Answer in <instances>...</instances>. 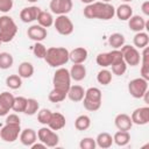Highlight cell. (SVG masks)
Wrapping results in <instances>:
<instances>
[{
  "mask_svg": "<svg viewBox=\"0 0 149 149\" xmlns=\"http://www.w3.org/2000/svg\"><path fill=\"white\" fill-rule=\"evenodd\" d=\"M115 15L118 16L119 20L121 21H128V19L133 15V8L129 6L127 2L121 3L116 9H115Z\"/></svg>",
  "mask_w": 149,
  "mask_h": 149,
  "instance_id": "603a6c76",
  "label": "cell"
},
{
  "mask_svg": "<svg viewBox=\"0 0 149 149\" xmlns=\"http://www.w3.org/2000/svg\"><path fill=\"white\" fill-rule=\"evenodd\" d=\"M19 137H20V141H21V143H22L23 146L30 147L33 143L36 142V140H37V134H36V132H35L34 129H31V128H26V129L21 130Z\"/></svg>",
  "mask_w": 149,
  "mask_h": 149,
  "instance_id": "d6986e66",
  "label": "cell"
},
{
  "mask_svg": "<svg viewBox=\"0 0 149 149\" xmlns=\"http://www.w3.org/2000/svg\"><path fill=\"white\" fill-rule=\"evenodd\" d=\"M54 26L58 34L68 36L73 33V23L71 19L68 15H57L56 19H54Z\"/></svg>",
  "mask_w": 149,
  "mask_h": 149,
  "instance_id": "52a82bcc",
  "label": "cell"
},
{
  "mask_svg": "<svg viewBox=\"0 0 149 149\" xmlns=\"http://www.w3.org/2000/svg\"><path fill=\"white\" fill-rule=\"evenodd\" d=\"M97 80L101 85H108L112 81V72L106 69L100 70L97 74Z\"/></svg>",
  "mask_w": 149,
  "mask_h": 149,
  "instance_id": "e575fe53",
  "label": "cell"
},
{
  "mask_svg": "<svg viewBox=\"0 0 149 149\" xmlns=\"http://www.w3.org/2000/svg\"><path fill=\"white\" fill-rule=\"evenodd\" d=\"M40 8L37 6H29V7H24L21 12H20V19L22 22L24 23H30L33 21H35L37 19V15L40 13Z\"/></svg>",
  "mask_w": 149,
  "mask_h": 149,
  "instance_id": "2e32d148",
  "label": "cell"
},
{
  "mask_svg": "<svg viewBox=\"0 0 149 149\" xmlns=\"http://www.w3.org/2000/svg\"><path fill=\"white\" fill-rule=\"evenodd\" d=\"M33 52H34L35 57L44 59L45 54H47V48L42 42H35V44L33 47Z\"/></svg>",
  "mask_w": 149,
  "mask_h": 149,
  "instance_id": "ab89813d",
  "label": "cell"
},
{
  "mask_svg": "<svg viewBox=\"0 0 149 149\" xmlns=\"http://www.w3.org/2000/svg\"><path fill=\"white\" fill-rule=\"evenodd\" d=\"M79 147L80 149H94L97 147V143H95V140L92 137H84L80 140Z\"/></svg>",
  "mask_w": 149,
  "mask_h": 149,
  "instance_id": "b9f144b4",
  "label": "cell"
},
{
  "mask_svg": "<svg viewBox=\"0 0 149 149\" xmlns=\"http://www.w3.org/2000/svg\"><path fill=\"white\" fill-rule=\"evenodd\" d=\"M141 77L146 80H149V64L141 63Z\"/></svg>",
  "mask_w": 149,
  "mask_h": 149,
  "instance_id": "f6af8a7d",
  "label": "cell"
},
{
  "mask_svg": "<svg viewBox=\"0 0 149 149\" xmlns=\"http://www.w3.org/2000/svg\"><path fill=\"white\" fill-rule=\"evenodd\" d=\"M6 85L12 90H17L22 85V78L19 74H10L6 78Z\"/></svg>",
  "mask_w": 149,
  "mask_h": 149,
  "instance_id": "836d02e7",
  "label": "cell"
},
{
  "mask_svg": "<svg viewBox=\"0 0 149 149\" xmlns=\"http://www.w3.org/2000/svg\"><path fill=\"white\" fill-rule=\"evenodd\" d=\"M66 125V120H65V116L62 114V113H58V112H55L51 114V118H50V121L49 123L47 125L49 128H51L52 130H59L62 128H64Z\"/></svg>",
  "mask_w": 149,
  "mask_h": 149,
  "instance_id": "ac0fdd59",
  "label": "cell"
},
{
  "mask_svg": "<svg viewBox=\"0 0 149 149\" xmlns=\"http://www.w3.org/2000/svg\"><path fill=\"white\" fill-rule=\"evenodd\" d=\"M111 66H112V72L115 76H122L127 70V64L123 59H120V61L113 63Z\"/></svg>",
  "mask_w": 149,
  "mask_h": 149,
  "instance_id": "f35d334b",
  "label": "cell"
},
{
  "mask_svg": "<svg viewBox=\"0 0 149 149\" xmlns=\"http://www.w3.org/2000/svg\"><path fill=\"white\" fill-rule=\"evenodd\" d=\"M26 106H27V98H24V97H15L13 106H12V109L14 112H17V113H23L24 109H26Z\"/></svg>",
  "mask_w": 149,
  "mask_h": 149,
  "instance_id": "d590c367",
  "label": "cell"
},
{
  "mask_svg": "<svg viewBox=\"0 0 149 149\" xmlns=\"http://www.w3.org/2000/svg\"><path fill=\"white\" fill-rule=\"evenodd\" d=\"M84 98L93 101H101V91L98 87H90L85 91Z\"/></svg>",
  "mask_w": 149,
  "mask_h": 149,
  "instance_id": "8d00e7d4",
  "label": "cell"
},
{
  "mask_svg": "<svg viewBox=\"0 0 149 149\" xmlns=\"http://www.w3.org/2000/svg\"><path fill=\"white\" fill-rule=\"evenodd\" d=\"M40 109V104L36 99L34 98H28L27 99V106H26V109H24V114L27 115H34L38 112Z\"/></svg>",
  "mask_w": 149,
  "mask_h": 149,
  "instance_id": "d6a6232c",
  "label": "cell"
},
{
  "mask_svg": "<svg viewBox=\"0 0 149 149\" xmlns=\"http://www.w3.org/2000/svg\"><path fill=\"white\" fill-rule=\"evenodd\" d=\"M17 33V26L8 15L0 16V41L2 43L10 42Z\"/></svg>",
  "mask_w": 149,
  "mask_h": 149,
  "instance_id": "3957f363",
  "label": "cell"
},
{
  "mask_svg": "<svg viewBox=\"0 0 149 149\" xmlns=\"http://www.w3.org/2000/svg\"><path fill=\"white\" fill-rule=\"evenodd\" d=\"M102 1H104V2H109L111 0H102Z\"/></svg>",
  "mask_w": 149,
  "mask_h": 149,
  "instance_id": "816d5d0a",
  "label": "cell"
},
{
  "mask_svg": "<svg viewBox=\"0 0 149 149\" xmlns=\"http://www.w3.org/2000/svg\"><path fill=\"white\" fill-rule=\"evenodd\" d=\"M66 97H68V92L54 87V88L50 91V93H49V95H48V99H49L51 102H61V101H63Z\"/></svg>",
  "mask_w": 149,
  "mask_h": 149,
  "instance_id": "4dcf8cb0",
  "label": "cell"
},
{
  "mask_svg": "<svg viewBox=\"0 0 149 149\" xmlns=\"http://www.w3.org/2000/svg\"><path fill=\"white\" fill-rule=\"evenodd\" d=\"M14 98L15 97L9 92L0 93V116H5L8 114V112L12 109Z\"/></svg>",
  "mask_w": 149,
  "mask_h": 149,
  "instance_id": "5bb4252c",
  "label": "cell"
},
{
  "mask_svg": "<svg viewBox=\"0 0 149 149\" xmlns=\"http://www.w3.org/2000/svg\"><path fill=\"white\" fill-rule=\"evenodd\" d=\"M87 56L88 52L83 47H78L69 51V61H71L73 64H84V62L87 59Z\"/></svg>",
  "mask_w": 149,
  "mask_h": 149,
  "instance_id": "9a60e30c",
  "label": "cell"
},
{
  "mask_svg": "<svg viewBox=\"0 0 149 149\" xmlns=\"http://www.w3.org/2000/svg\"><path fill=\"white\" fill-rule=\"evenodd\" d=\"M49 7L51 12L56 15H66L71 12L73 3L72 0H51Z\"/></svg>",
  "mask_w": 149,
  "mask_h": 149,
  "instance_id": "8fae6325",
  "label": "cell"
},
{
  "mask_svg": "<svg viewBox=\"0 0 149 149\" xmlns=\"http://www.w3.org/2000/svg\"><path fill=\"white\" fill-rule=\"evenodd\" d=\"M120 59H123L121 51L119 49H113L112 51L99 54L97 56L95 61H97V64L100 65L101 68H107V66H111L113 63H115Z\"/></svg>",
  "mask_w": 149,
  "mask_h": 149,
  "instance_id": "ba28073f",
  "label": "cell"
},
{
  "mask_svg": "<svg viewBox=\"0 0 149 149\" xmlns=\"http://www.w3.org/2000/svg\"><path fill=\"white\" fill-rule=\"evenodd\" d=\"M83 3H86V5H88V3H92V2H94L95 0H80Z\"/></svg>",
  "mask_w": 149,
  "mask_h": 149,
  "instance_id": "c3c4849f",
  "label": "cell"
},
{
  "mask_svg": "<svg viewBox=\"0 0 149 149\" xmlns=\"http://www.w3.org/2000/svg\"><path fill=\"white\" fill-rule=\"evenodd\" d=\"M1 43H2V42H1V41H0V45H1Z\"/></svg>",
  "mask_w": 149,
  "mask_h": 149,
  "instance_id": "f5cc1de1",
  "label": "cell"
},
{
  "mask_svg": "<svg viewBox=\"0 0 149 149\" xmlns=\"http://www.w3.org/2000/svg\"><path fill=\"white\" fill-rule=\"evenodd\" d=\"M51 114L52 112L48 108H42V109H38L37 112V121L42 125H48L49 121H50V118H51Z\"/></svg>",
  "mask_w": 149,
  "mask_h": 149,
  "instance_id": "74e56055",
  "label": "cell"
},
{
  "mask_svg": "<svg viewBox=\"0 0 149 149\" xmlns=\"http://www.w3.org/2000/svg\"><path fill=\"white\" fill-rule=\"evenodd\" d=\"M133 43H134V47L135 48H139V49H143L148 45L149 43V36L147 33L144 31H139L134 35L133 37Z\"/></svg>",
  "mask_w": 149,
  "mask_h": 149,
  "instance_id": "d4e9b609",
  "label": "cell"
},
{
  "mask_svg": "<svg viewBox=\"0 0 149 149\" xmlns=\"http://www.w3.org/2000/svg\"><path fill=\"white\" fill-rule=\"evenodd\" d=\"M115 15V8L109 2L94 1L88 3L84 8V16L86 19H99V20H111Z\"/></svg>",
  "mask_w": 149,
  "mask_h": 149,
  "instance_id": "6da1fadb",
  "label": "cell"
},
{
  "mask_svg": "<svg viewBox=\"0 0 149 149\" xmlns=\"http://www.w3.org/2000/svg\"><path fill=\"white\" fill-rule=\"evenodd\" d=\"M148 91V80L144 78H134L128 83V92L135 99H141Z\"/></svg>",
  "mask_w": 149,
  "mask_h": 149,
  "instance_id": "5b68a950",
  "label": "cell"
},
{
  "mask_svg": "<svg viewBox=\"0 0 149 149\" xmlns=\"http://www.w3.org/2000/svg\"><path fill=\"white\" fill-rule=\"evenodd\" d=\"M27 1H29V2H31V3H34V2H37L38 0H27Z\"/></svg>",
  "mask_w": 149,
  "mask_h": 149,
  "instance_id": "681fc988",
  "label": "cell"
},
{
  "mask_svg": "<svg viewBox=\"0 0 149 149\" xmlns=\"http://www.w3.org/2000/svg\"><path fill=\"white\" fill-rule=\"evenodd\" d=\"M21 133V125L16 123H6L0 129V137L5 142H14L17 140Z\"/></svg>",
  "mask_w": 149,
  "mask_h": 149,
  "instance_id": "30bf717a",
  "label": "cell"
},
{
  "mask_svg": "<svg viewBox=\"0 0 149 149\" xmlns=\"http://www.w3.org/2000/svg\"><path fill=\"white\" fill-rule=\"evenodd\" d=\"M129 141H130V134L128 133V130H118L113 136V142L120 147L127 146Z\"/></svg>",
  "mask_w": 149,
  "mask_h": 149,
  "instance_id": "484cf974",
  "label": "cell"
},
{
  "mask_svg": "<svg viewBox=\"0 0 149 149\" xmlns=\"http://www.w3.org/2000/svg\"><path fill=\"white\" fill-rule=\"evenodd\" d=\"M141 9H142V13L148 16L149 15V1H144L141 6Z\"/></svg>",
  "mask_w": 149,
  "mask_h": 149,
  "instance_id": "bcb514c9",
  "label": "cell"
},
{
  "mask_svg": "<svg viewBox=\"0 0 149 149\" xmlns=\"http://www.w3.org/2000/svg\"><path fill=\"white\" fill-rule=\"evenodd\" d=\"M13 8V0H0V12L7 13Z\"/></svg>",
  "mask_w": 149,
  "mask_h": 149,
  "instance_id": "7bdbcfd3",
  "label": "cell"
},
{
  "mask_svg": "<svg viewBox=\"0 0 149 149\" xmlns=\"http://www.w3.org/2000/svg\"><path fill=\"white\" fill-rule=\"evenodd\" d=\"M52 85L55 88L62 90L68 92V90L71 86V76H70V71L65 68H58L52 77Z\"/></svg>",
  "mask_w": 149,
  "mask_h": 149,
  "instance_id": "277c9868",
  "label": "cell"
},
{
  "mask_svg": "<svg viewBox=\"0 0 149 149\" xmlns=\"http://www.w3.org/2000/svg\"><path fill=\"white\" fill-rule=\"evenodd\" d=\"M90 126H91V119L88 115L83 114L74 120V127L78 130H86L90 128Z\"/></svg>",
  "mask_w": 149,
  "mask_h": 149,
  "instance_id": "f546056e",
  "label": "cell"
},
{
  "mask_svg": "<svg viewBox=\"0 0 149 149\" xmlns=\"http://www.w3.org/2000/svg\"><path fill=\"white\" fill-rule=\"evenodd\" d=\"M17 73L21 78H30L34 74V65L29 62H22L19 65Z\"/></svg>",
  "mask_w": 149,
  "mask_h": 149,
  "instance_id": "83f0119b",
  "label": "cell"
},
{
  "mask_svg": "<svg viewBox=\"0 0 149 149\" xmlns=\"http://www.w3.org/2000/svg\"><path fill=\"white\" fill-rule=\"evenodd\" d=\"M44 61L51 68H61L69 62V50L63 47L48 48Z\"/></svg>",
  "mask_w": 149,
  "mask_h": 149,
  "instance_id": "7a4b0ae2",
  "label": "cell"
},
{
  "mask_svg": "<svg viewBox=\"0 0 149 149\" xmlns=\"http://www.w3.org/2000/svg\"><path fill=\"white\" fill-rule=\"evenodd\" d=\"M69 71H70L71 79L76 81H80L86 77V68L84 64H73Z\"/></svg>",
  "mask_w": 149,
  "mask_h": 149,
  "instance_id": "7402d4cb",
  "label": "cell"
},
{
  "mask_svg": "<svg viewBox=\"0 0 149 149\" xmlns=\"http://www.w3.org/2000/svg\"><path fill=\"white\" fill-rule=\"evenodd\" d=\"M36 20H37L38 24L44 27V28H49L54 24V17H52L51 13L45 12V10H40Z\"/></svg>",
  "mask_w": 149,
  "mask_h": 149,
  "instance_id": "4316f807",
  "label": "cell"
},
{
  "mask_svg": "<svg viewBox=\"0 0 149 149\" xmlns=\"http://www.w3.org/2000/svg\"><path fill=\"white\" fill-rule=\"evenodd\" d=\"M130 119H132V122L135 125H139V126L147 125L149 122V107L143 106L134 109Z\"/></svg>",
  "mask_w": 149,
  "mask_h": 149,
  "instance_id": "7c38bea8",
  "label": "cell"
},
{
  "mask_svg": "<svg viewBox=\"0 0 149 149\" xmlns=\"http://www.w3.org/2000/svg\"><path fill=\"white\" fill-rule=\"evenodd\" d=\"M14 63V58L9 52H0V69L1 70H7L9 68H12Z\"/></svg>",
  "mask_w": 149,
  "mask_h": 149,
  "instance_id": "1f68e13d",
  "label": "cell"
},
{
  "mask_svg": "<svg viewBox=\"0 0 149 149\" xmlns=\"http://www.w3.org/2000/svg\"><path fill=\"white\" fill-rule=\"evenodd\" d=\"M123 61L126 62L127 65L130 66H136L140 64L141 62V55L137 50V48L133 47V45H128V44H123L120 49Z\"/></svg>",
  "mask_w": 149,
  "mask_h": 149,
  "instance_id": "8992f818",
  "label": "cell"
},
{
  "mask_svg": "<svg viewBox=\"0 0 149 149\" xmlns=\"http://www.w3.org/2000/svg\"><path fill=\"white\" fill-rule=\"evenodd\" d=\"M125 36L120 33H114L112 35H109L108 37V44L111 47H113L114 49H119L125 44Z\"/></svg>",
  "mask_w": 149,
  "mask_h": 149,
  "instance_id": "f1b7e54d",
  "label": "cell"
},
{
  "mask_svg": "<svg viewBox=\"0 0 149 149\" xmlns=\"http://www.w3.org/2000/svg\"><path fill=\"white\" fill-rule=\"evenodd\" d=\"M84 95H85V90L80 85H71L70 88L68 90V98L71 101L79 102L83 100Z\"/></svg>",
  "mask_w": 149,
  "mask_h": 149,
  "instance_id": "44dd1931",
  "label": "cell"
},
{
  "mask_svg": "<svg viewBox=\"0 0 149 149\" xmlns=\"http://www.w3.org/2000/svg\"><path fill=\"white\" fill-rule=\"evenodd\" d=\"M37 139L42 143H44L47 147H56L59 142L58 135L49 127H42L37 130Z\"/></svg>",
  "mask_w": 149,
  "mask_h": 149,
  "instance_id": "9c48e42d",
  "label": "cell"
},
{
  "mask_svg": "<svg viewBox=\"0 0 149 149\" xmlns=\"http://www.w3.org/2000/svg\"><path fill=\"white\" fill-rule=\"evenodd\" d=\"M6 123H16V125H21V120L19 118L17 114H9L6 118Z\"/></svg>",
  "mask_w": 149,
  "mask_h": 149,
  "instance_id": "ee69618b",
  "label": "cell"
},
{
  "mask_svg": "<svg viewBox=\"0 0 149 149\" xmlns=\"http://www.w3.org/2000/svg\"><path fill=\"white\" fill-rule=\"evenodd\" d=\"M114 125L119 130H130V128L133 127V122L132 119L128 114L126 113H120L115 116L114 119Z\"/></svg>",
  "mask_w": 149,
  "mask_h": 149,
  "instance_id": "e0dca14e",
  "label": "cell"
},
{
  "mask_svg": "<svg viewBox=\"0 0 149 149\" xmlns=\"http://www.w3.org/2000/svg\"><path fill=\"white\" fill-rule=\"evenodd\" d=\"M30 148H31V149H44V148H47V146L40 141L38 143H36V142L33 143V144L30 146Z\"/></svg>",
  "mask_w": 149,
  "mask_h": 149,
  "instance_id": "7dc6e473",
  "label": "cell"
},
{
  "mask_svg": "<svg viewBox=\"0 0 149 149\" xmlns=\"http://www.w3.org/2000/svg\"><path fill=\"white\" fill-rule=\"evenodd\" d=\"M81 101H83L84 108L90 111V112H95L101 107V101H93V100H90L86 98H83Z\"/></svg>",
  "mask_w": 149,
  "mask_h": 149,
  "instance_id": "60d3db41",
  "label": "cell"
},
{
  "mask_svg": "<svg viewBox=\"0 0 149 149\" xmlns=\"http://www.w3.org/2000/svg\"><path fill=\"white\" fill-rule=\"evenodd\" d=\"M123 2H130V1H133V0H122Z\"/></svg>",
  "mask_w": 149,
  "mask_h": 149,
  "instance_id": "f907efd6",
  "label": "cell"
},
{
  "mask_svg": "<svg viewBox=\"0 0 149 149\" xmlns=\"http://www.w3.org/2000/svg\"><path fill=\"white\" fill-rule=\"evenodd\" d=\"M95 143L99 148H102V149H107L109 148L112 144H113V137L109 133H106V132H102V133H99L97 135V139H95Z\"/></svg>",
  "mask_w": 149,
  "mask_h": 149,
  "instance_id": "cb8c5ba5",
  "label": "cell"
},
{
  "mask_svg": "<svg viewBox=\"0 0 149 149\" xmlns=\"http://www.w3.org/2000/svg\"><path fill=\"white\" fill-rule=\"evenodd\" d=\"M27 35L34 42H42L43 40L47 38L48 31H47V28H44L40 24H33L28 28Z\"/></svg>",
  "mask_w": 149,
  "mask_h": 149,
  "instance_id": "4fadbf2b",
  "label": "cell"
},
{
  "mask_svg": "<svg viewBox=\"0 0 149 149\" xmlns=\"http://www.w3.org/2000/svg\"><path fill=\"white\" fill-rule=\"evenodd\" d=\"M146 20L140 16V15H132L128 19V27L130 30L139 33V31H143V29H146Z\"/></svg>",
  "mask_w": 149,
  "mask_h": 149,
  "instance_id": "ffe728a7",
  "label": "cell"
}]
</instances>
